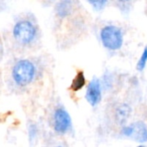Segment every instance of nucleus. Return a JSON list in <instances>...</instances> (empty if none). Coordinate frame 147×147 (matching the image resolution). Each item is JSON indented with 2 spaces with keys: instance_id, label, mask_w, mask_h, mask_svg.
<instances>
[{
  "instance_id": "nucleus-4",
  "label": "nucleus",
  "mask_w": 147,
  "mask_h": 147,
  "mask_svg": "<svg viewBox=\"0 0 147 147\" xmlns=\"http://www.w3.org/2000/svg\"><path fill=\"white\" fill-rule=\"evenodd\" d=\"M122 133L124 135L128 136L139 142L147 141L146 125L141 121L135 122L128 127L123 128Z\"/></svg>"
},
{
  "instance_id": "nucleus-2",
  "label": "nucleus",
  "mask_w": 147,
  "mask_h": 147,
  "mask_svg": "<svg viewBox=\"0 0 147 147\" xmlns=\"http://www.w3.org/2000/svg\"><path fill=\"white\" fill-rule=\"evenodd\" d=\"M12 35L18 44L22 46H29L37 39L38 28L32 21L22 19L14 25Z\"/></svg>"
},
{
  "instance_id": "nucleus-6",
  "label": "nucleus",
  "mask_w": 147,
  "mask_h": 147,
  "mask_svg": "<svg viewBox=\"0 0 147 147\" xmlns=\"http://www.w3.org/2000/svg\"><path fill=\"white\" fill-rule=\"evenodd\" d=\"M101 98L102 93L100 83L96 78H94L88 86L86 92V99L91 106H96L100 102Z\"/></svg>"
},
{
  "instance_id": "nucleus-12",
  "label": "nucleus",
  "mask_w": 147,
  "mask_h": 147,
  "mask_svg": "<svg viewBox=\"0 0 147 147\" xmlns=\"http://www.w3.org/2000/svg\"><path fill=\"white\" fill-rule=\"evenodd\" d=\"M119 1H121V2H127V1H128V0H119Z\"/></svg>"
},
{
  "instance_id": "nucleus-7",
  "label": "nucleus",
  "mask_w": 147,
  "mask_h": 147,
  "mask_svg": "<svg viewBox=\"0 0 147 147\" xmlns=\"http://www.w3.org/2000/svg\"><path fill=\"white\" fill-rule=\"evenodd\" d=\"M72 10V2L71 0H61L56 6V12L59 17L68 16Z\"/></svg>"
},
{
  "instance_id": "nucleus-9",
  "label": "nucleus",
  "mask_w": 147,
  "mask_h": 147,
  "mask_svg": "<svg viewBox=\"0 0 147 147\" xmlns=\"http://www.w3.org/2000/svg\"><path fill=\"white\" fill-rule=\"evenodd\" d=\"M85 84V77L84 75L83 71H80L77 74L76 78L73 79L71 85V89L73 91H78L79 90H81Z\"/></svg>"
},
{
  "instance_id": "nucleus-11",
  "label": "nucleus",
  "mask_w": 147,
  "mask_h": 147,
  "mask_svg": "<svg viewBox=\"0 0 147 147\" xmlns=\"http://www.w3.org/2000/svg\"><path fill=\"white\" fill-rule=\"evenodd\" d=\"M90 3L96 9H102L107 3V0H89Z\"/></svg>"
},
{
  "instance_id": "nucleus-1",
  "label": "nucleus",
  "mask_w": 147,
  "mask_h": 147,
  "mask_svg": "<svg viewBox=\"0 0 147 147\" xmlns=\"http://www.w3.org/2000/svg\"><path fill=\"white\" fill-rule=\"evenodd\" d=\"M36 72V66L32 61L21 59L14 65L11 71V78L17 86L25 87L34 81Z\"/></svg>"
},
{
  "instance_id": "nucleus-10",
  "label": "nucleus",
  "mask_w": 147,
  "mask_h": 147,
  "mask_svg": "<svg viewBox=\"0 0 147 147\" xmlns=\"http://www.w3.org/2000/svg\"><path fill=\"white\" fill-rule=\"evenodd\" d=\"M147 63V47L145 48L144 52H143V54L141 56V58L140 59L139 62H138V65H137V69L139 71H142L144 70V68L146 67Z\"/></svg>"
},
{
  "instance_id": "nucleus-3",
  "label": "nucleus",
  "mask_w": 147,
  "mask_h": 147,
  "mask_svg": "<svg viewBox=\"0 0 147 147\" xmlns=\"http://www.w3.org/2000/svg\"><path fill=\"white\" fill-rule=\"evenodd\" d=\"M101 39L105 47L110 50L120 49L123 43V35L115 26H106L102 29Z\"/></svg>"
},
{
  "instance_id": "nucleus-8",
  "label": "nucleus",
  "mask_w": 147,
  "mask_h": 147,
  "mask_svg": "<svg viewBox=\"0 0 147 147\" xmlns=\"http://www.w3.org/2000/svg\"><path fill=\"white\" fill-rule=\"evenodd\" d=\"M130 107L127 104H122L116 110V118L120 122H124L130 115Z\"/></svg>"
},
{
  "instance_id": "nucleus-5",
  "label": "nucleus",
  "mask_w": 147,
  "mask_h": 147,
  "mask_svg": "<svg viewBox=\"0 0 147 147\" xmlns=\"http://www.w3.org/2000/svg\"><path fill=\"white\" fill-rule=\"evenodd\" d=\"M54 129L59 134L66 133L71 127V120L69 114L64 109H58L53 117Z\"/></svg>"
}]
</instances>
